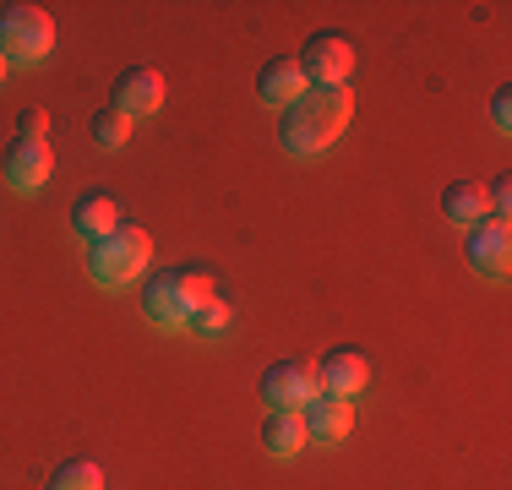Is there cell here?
Returning <instances> with one entry per match:
<instances>
[{
  "instance_id": "1",
  "label": "cell",
  "mask_w": 512,
  "mask_h": 490,
  "mask_svg": "<svg viewBox=\"0 0 512 490\" xmlns=\"http://www.w3.org/2000/svg\"><path fill=\"white\" fill-rule=\"evenodd\" d=\"M355 120V88H306L278 115V142L289 158H322Z\"/></svg>"
},
{
  "instance_id": "2",
  "label": "cell",
  "mask_w": 512,
  "mask_h": 490,
  "mask_svg": "<svg viewBox=\"0 0 512 490\" xmlns=\"http://www.w3.org/2000/svg\"><path fill=\"white\" fill-rule=\"evenodd\" d=\"M213 273L207 267H164V273H148L137 284V300H142V316L158 327V333H175L197 316V305L213 294Z\"/></svg>"
},
{
  "instance_id": "3",
  "label": "cell",
  "mask_w": 512,
  "mask_h": 490,
  "mask_svg": "<svg viewBox=\"0 0 512 490\" xmlns=\"http://www.w3.org/2000/svg\"><path fill=\"white\" fill-rule=\"evenodd\" d=\"M148 273H153V240H148V229L115 224L104 240L88 245V278H93L99 289H109V294L142 284Z\"/></svg>"
},
{
  "instance_id": "4",
  "label": "cell",
  "mask_w": 512,
  "mask_h": 490,
  "mask_svg": "<svg viewBox=\"0 0 512 490\" xmlns=\"http://www.w3.org/2000/svg\"><path fill=\"white\" fill-rule=\"evenodd\" d=\"M55 49V17L44 6H28V0H11L0 6V55H6L11 71L39 66Z\"/></svg>"
},
{
  "instance_id": "5",
  "label": "cell",
  "mask_w": 512,
  "mask_h": 490,
  "mask_svg": "<svg viewBox=\"0 0 512 490\" xmlns=\"http://www.w3.org/2000/svg\"><path fill=\"white\" fill-rule=\"evenodd\" d=\"M295 60L311 88H344L349 71H355V44H349V33H311Z\"/></svg>"
},
{
  "instance_id": "6",
  "label": "cell",
  "mask_w": 512,
  "mask_h": 490,
  "mask_svg": "<svg viewBox=\"0 0 512 490\" xmlns=\"http://www.w3.org/2000/svg\"><path fill=\"white\" fill-rule=\"evenodd\" d=\"M0 175H6V186L22 191V196L44 191V186H50V175H55V147L50 142H33V137H11L6 153H0Z\"/></svg>"
},
{
  "instance_id": "7",
  "label": "cell",
  "mask_w": 512,
  "mask_h": 490,
  "mask_svg": "<svg viewBox=\"0 0 512 490\" xmlns=\"http://www.w3.org/2000/svg\"><path fill=\"white\" fill-rule=\"evenodd\" d=\"M109 109L126 115L131 126L148 120V115H158V109H164V77H158L153 66H126L115 77V88H109Z\"/></svg>"
},
{
  "instance_id": "8",
  "label": "cell",
  "mask_w": 512,
  "mask_h": 490,
  "mask_svg": "<svg viewBox=\"0 0 512 490\" xmlns=\"http://www.w3.org/2000/svg\"><path fill=\"white\" fill-rule=\"evenodd\" d=\"M316 392H322V387H316V365H306V360H278V365H267V371H262V403H267V409L300 414Z\"/></svg>"
},
{
  "instance_id": "9",
  "label": "cell",
  "mask_w": 512,
  "mask_h": 490,
  "mask_svg": "<svg viewBox=\"0 0 512 490\" xmlns=\"http://www.w3.org/2000/svg\"><path fill=\"white\" fill-rule=\"evenodd\" d=\"M463 256H469L474 273L507 278V267H512V224L507 218H485V224H474L469 235H463Z\"/></svg>"
},
{
  "instance_id": "10",
  "label": "cell",
  "mask_w": 512,
  "mask_h": 490,
  "mask_svg": "<svg viewBox=\"0 0 512 490\" xmlns=\"http://www.w3.org/2000/svg\"><path fill=\"white\" fill-rule=\"evenodd\" d=\"M300 420H306V436L316 447H338V441H349V431H355V398L316 392L306 409H300Z\"/></svg>"
},
{
  "instance_id": "11",
  "label": "cell",
  "mask_w": 512,
  "mask_h": 490,
  "mask_svg": "<svg viewBox=\"0 0 512 490\" xmlns=\"http://www.w3.org/2000/svg\"><path fill=\"white\" fill-rule=\"evenodd\" d=\"M365 382H371V360L360 349H327L316 360V387L333 392V398H360Z\"/></svg>"
},
{
  "instance_id": "12",
  "label": "cell",
  "mask_w": 512,
  "mask_h": 490,
  "mask_svg": "<svg viewBox=\"0 0 512 490\" xmlns=\"http://www.w3.org/2000/svg\"><path fill=\"white\" fill-rule=\"evenodd\" d=\"M306 88H311V82H306V71H300L295 55H278V60H267V66L256 71V98L273 104V109H289Z\"/></svg>"
},
{
  "instance_id": "13",
  "label": "cell",
  "mask_w": 512,
  "mask_h": 490,
  "mask_svg": "<svg viewBox=\"0 0 512 490\" xmlns=\"http://www.w3.org/2000/svg\"><path fill=\"white\" fill-rule=\"evenodd\" d=\"M115 224H120V207L109 202V196H99V191H82L77 202H71V213H66V229H71L82 245L104 240Z\"/></svg>"
},
{
  "instance_id": "14",
  "label": "cell",
  "mask_w": 512,
  "mask_h": 490,
  "mask_svg": "<svg viewBox=\"0 0 512 490\" xmlns=\"http://www.w3.org/2000/svg\"><path fill=\"white\" fill-rule=\"evenodd\" d=\"M442 218H447V224H458L463 235H469L474 224H485V218H491V202H485L480 180H453V186L442 191Z\"/></svg>"
},
{
  "instance_id": "15",
  "label": "cell",
  "mask_w": 512,
  "mask_h": 490,
  "mask_svg": "<svg viewBox=\"0 0 512 490\" xmlns=\"http://www.w3.org/2000/svg\"><path fill=\"white\" fill-rule=\"evenodd\" d=\"M262 447H267V458H295V452H306V447H311L306 420H300V414H289V409H267V420H262Z\"/></svg>"
},
{
  "instance_id": "16",
  "label": "cell",
  "mask_w": 512,
  "mask_h": 490,
  "mask_svg": "<svg viewBox=\"0 0 512 490\" xmlns=\"http://www.w3.org/2000/svg\"><path fill=\"white\" fill-rule=\"evenodd\" d=\"M229 327H235V305H229L224 294L213 289V294H207V300L197 305V316L186 322V333H197L202 343H213V338H224Z\"/></svg>"
},
{
  "instance_id": "17",
  "label": "cell",
  "mask_w": 512,
  "mask_h": 490,
  "mask_svg": "<svg viewBox=\"0 0 512 490\" xmlns=\"http://www.w3.org/2000/svg\"><path fill=\"white\" fill-rule=\"evenodd\" d=\"M50 490H104V469L93 458H71V463H60V469H55Z\"/></svg>"
},
{
  "instance_id": "18",
  "label": "cell",
  "mask_w": 512,
  "mask_h": 490,
  "mask_svg": "<svg viewBox=\"0 0 512 490\" xmlns=\"http://www.w3.org/2000/svg\"><path fill=\"white\" fill-rule=\"evenodd\" d=\"M93 142H99L104 153L126 147V142H131V120H126V115H115V109H99V115H93Z\"/></svg>"
},
{
  "instance_id": "19",
  "label": "cell",
  "mask_w": 512,
  "mask_h": 490,
  "mask_svg": "<svg viewBox=\"0 0 512 490\" xmlns=\"http://www.w3.org/2000/svg\"><path fill=\"white\" fill-rule=\"evenodd\" d=\"M17 137L50 142V115H44V109H22V120H17Z\"/></svg>"
},
{
  "instance_id": "20",
  "label": "cell",
  "mask_w": 512,
  "mask_h": 490,
  "mask_svg": "<svg viewBox=\"0 0 512 490\" xmlns=\"http://www.w3.org/2000/svg\"><path fill=\"white\" fill-rule=\"evenodd\" d=\"M491 120H496V131H512V88L491 93Z\"/></svg>"
},
{
  "instance_id": "21",
  "label": "cell",
  "mask_w": 512,
  "mask_h": 490,
  "mask_svg": "<svg viewBox=\"0 0 512 490\" xmlns=\"http://www.w3.org/2000/svg\"><path fill=\"white\" fill-rule=\"evenodd\" d=\"M11 77V66H6V55H0V82H6Z\"/></svg>"
}]
</instances>
